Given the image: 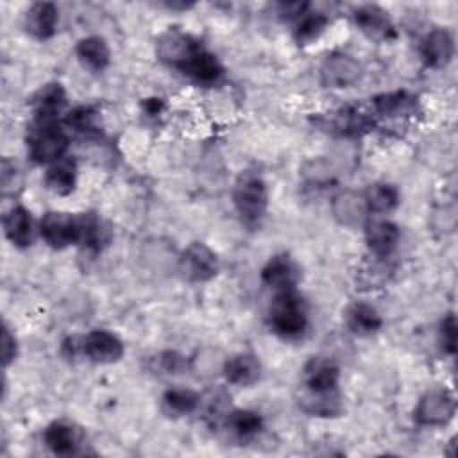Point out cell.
Returning <instances> with one entry per match:
<instances>
[{"mask_svg": "<svg viewBox=\"0 0 458 458\" xmlns=\"http://www.w3.org/2000/svg\"><path fill=\"white\" fill-rule=\"evenodd\" d=\"M268 326L283 340H299L308 329V308L297 288L276 292L268 310Z\"/></svg>", "mask_w": 458, "mask_h": 458, "instance_id": "6da1fadb", "label": "cell"}, {"mask_svg": "<svg viewBox=\"0 0 458 458\" xmlns=\"http://www.w3.org/2000/svg\"><path fill=\"white\" fill-rule=\"evenodd\" d=\"M231 199L240 220L249 227L258 225L268 209V188L265 179L250 170L242 172L233 184Z\"/></svg>", "mask_w": 458, "mask_h": 458, "instance_id": "7a4b0ae2", "label": "cell"}, {"mask_svg": "<svg viewBox=\"0 0 458 458\" xmlns=\"http://www.w3.org/2000/svg\"><path fill=\"white\" fill-rule=\"evenodd\" d=\"M70 138L59 122H34L27 134V152L36 165L50 166L66 157Z\"/></svg>", "mask_w": 458, "mask_h": 458, "instance_id": "3957f363", "label": "cell"}, {"mask_svg": "<svg viewBox=\"0 0 458 458\" xmlns=\"http://www.w3.org/2000/svg\"><path fill=\"white\" fill-rule=\"evenodd\" d=\"M313 123L320 131L338 138H360L369 131H372L376 120L372 113L365 111L360 106L349 104V106L336 107L329 113L317 114Z\"/></svg>", "mask_w": 458, "mask_h": 458, "instance_id": "277c9868", "label": "cell"}, {"mask_svg": "<svg viewBox=\"0 0 458 458\" xmlns=\"http://www.w3.org/2000/svg\"><path fill=\"white\" fill-rule=\"evenodd\" d=\"M340 386V367L327 356H311L302 367V392L306 397L336 395Z\"/></svg>", "mask_w": 458, "mask_h": 458, "instance_id": "5b68a950", "label": "cell"}, {"mask_svg": "<svg viewBox=\"0 0 458 458\" xmlns=\"http://www.w3.org/2000/svg\"><path fill=\"white\" fill-rule=\"evenodd\" d=\"M456 413V399L449 388L438 386L422 394L413 410V419L419 426L442 428L447 426Z\"/></svg>", "mask_w": 458, "mask_h": 458, "instance_id": "8992f818", "label": "cell"}, {"mask_svg": "<svg viewBox=\"0 0 458 458\" xmlns=\"http://www.w3.org/2000/svg\"><path fill=\"white\" fill-rule=\"evenodd\" d=\"M177 268L190 283H208L220 270L216 252L204 242H191L182 249L177 259Z\"/></svg>", "mask_w": 458, "mask_h": 458, "instance_id": "52a82bcc", "label": "cell"}, {"mask_svg": "<svg viewBox=\"0 0 458 458\" xmlns=\"http://www.w3.org/2000/svg\"><path fill=\"white\" fill-rule=\"evenodd\" d=\"M363 77L361 63L345 52L327 54L318 66V79L324 88L347 89L358 84Z\"/></svg>", "mask_w": 458, "mask_h": 458, "instance_id": "ba28073f", "label": "cell"}, {"mask_svg": "<svg viewBox=\"0 0 458 458\" xmlns=\"http://www.w3.org/2000/svg\"><path fill=\"white\" fill-rule=\"evenodd\" d=\"M79 215L66 211H47L39 220V236L55 250L79 243Z\"/></svg>", "mask_w": 458, "mask_h": 458, "instance_id": "9c48e42d", "label": "cell"}, {"mask_svg": "<svg viewBox=\"0 0 458 458\" xmlns=\"http://www.w3.org/2000/svg\"><path fill=\"white\" fill-rule=\"evenodd\" d=\"M81 344L82 358L100 365L120 361L125 352L122 338L109 329H91L86 335H81Z\"/></svg>", "mask_w": 458, "mask_h": 458, "instance_id": "30bf717a", "label": "cell"}, {"mask_svg": "<svg viewBox=\"0 0 458 458\" xmlns=\"http://www.w3.org/2000/svg\"><path fill=\"white\" fill-rule=\"evenodd\" d=\"M358 30L372 41H394L397 38L390 13L377 4H361L352 11Z\"/></svg>", "mask_w": 458, "mask_h": 458, "instance_id": "8fae6325", "label": "cell"}, {"mask_svg": "<svg viewBox=\"0 0 458 458\" xmlns=\"http://www.w3.org/2000/svg\"><path fill=\"white\" fill-rule=\"evenodd\" d=\"M202 47L199 39L179 29L165 30L156 41L157 59L172 68L181 70V66Z\"/></svg>", "mask_w": 458, "mask_h": 458, "instance_id": "7c38bea8", "label": "cell"}, {"mask_svg": "<svg viewBox=\"0 0 458 458\" xmlns=\"http://www.w3.org/2000/svg\"><path fill=\"white\" fill-rule=\"evenodd\" d=\"M363 234H365V243L370 256L386 258V259L397 249L401 240L399 225L385 216H376V215H370L369 220L365 222Z\"/></svg>", "mask_w": 458, "mask_h": 458, "instance_id": "4fadbf2b", "label": "cell"}, {"mask_svg": "<svg viewBox=\"0 0 458 458\" xmlns=\"http://www.w3.org/2000/svg\"><path fill=\"white\" fill-rule=\"evenodd\" d=\"M419 55L428 68H445L454 57V38L444 27H435L424 34L419 45Z\"/></svg>", "mask_w": 458, "mask_h": 458, "instance_id": "5bb4252c", "label": "cell"}, {"mask_svg": "<svg viewBox=\"0 0 458 458\" xmlns=\"http://www.w3.org/2000/svg\"><path fill=\"white\" fill-rule=\"evenodd\" d=\"M333 218L344 227H363L370 213L363 197V191L342 190L331 199Z\"/></svg>", "mask_w": 458, "mask_h": 458, "instance_id": "9a60e30c", "label": "cell"}, {"mask_svg": "<svg viewBox=\"0 0 458 458\" xmlns=\"http://www.w3.org/2000/svg\"><path fill=\"white\" fill-rule=\"evenodd\" d=\"M259 277H261V283L276 293V292L295 288L301 274H299L297 263L286 252H279V254H274L263 265Z\"/></svg>", "mask_w": 458, "mask_h": 458, "instance_id": "2e32d148", "label": "cell"}, {"mask_svg": "<svg viewBox=\"0 0 458 458\" xmlns=\"http://www.w3.org/2000/svg\"><path fill=\"white\" fill-rule=\"evenodd\" d=\"M66 104L68 97L63 84L47 82L34 93L30 100L34 122H57L59 116L64 113Z\"/></svg>", "mask_w": 458, "mask_h": 458, "instance_id": "e0dca14e", "label": "cell"}, {"mask_svg": "<svg viewBox=\"0 0 458 458\" xmlns=\"http://www.w3.org/2000/svg\"><path fill=\"white\" fill-rule=\"evenodd\" d=\"M59 9L54 2H34L23 16V27L29 36L47 41L57 32Z\"/></svg>", "mask_w": 458, "mask_h": 458, "instance_id": "ac0fdd59", "label": "cell"}, {"mask_svg": "<svg viewBox=\"0 0 458 458\" xmlns=\"http://www.w3.org/2000/svg\"><path fill=\"white\" fill-rule=\"evenodd\" d=\"M43 444L57 456H72L82 445V431L68 420H54L43 431Z\"/></svg>", "mask_w": 458, "mask_h": 458, "instance_id": "d6986e66", "label": "cell"}, {"mask_svg": "<svg viewBox=\"0 0 458 458\" xmlns=\"http://www.w3.org/2000/svg\"><path fill=\"white\" fill-rule=\"evenodd\" d=\"M184 77L202 86H213L222 81L224 66L215 54L200 47L179 70Z\"/></svg>", "mask_w": 458, "mask_h": 458, "instance_id": "ffe728a7", "label": "cell"}, {"mask_svg": "<svg viewBox=\"0 0 458 458\" xmlns=\"http://www.w3.org/2000/svg\"><path fill=\"white\" fill-rule=\"evenodd\" d=\"M2 229L5 238L16 247V249H27L32 245L34 240V224L30 211L16 204L5 211L2 216Z\"/></svg>", "mask_w": 458, "mask_h": 458, "instance_id": "44dd1931", "label": "cell"}, {"mask_svg": "<svg viewBox=\"0 0 458 458\" xmlns=\"http://www.w3.org/2000/svg\"><path fill=\"white\" fill-rule=\"evenodd\" d=\"M222 374L229 385L252 386L261 377V363L250 352H236L222 363Z\"/></svg>", "mask_w": 458, "mask_h": 458, "instance_id": "7402d4cb", "label": "cell"}, {"mask_svg": "<svg viewBox=\"0 0 458 458\" xmlns=\"http://www.w3.org/2000/svg\"><path fill=\"white\" fill-rule=\"evenodd\" d=\"M344 318H345L347 329L360 338H369L379 333V329L383 327V317L379 315V311L372 304L363 301H356L349 304Z\"/></svg>", "mask_w": 458, "mask_h": 458, "instance_id": "603a6c76", "label": "cell"}, {"mask_svg": "<svg viewBox=\"0 0 458 458\" xmlns=\"http://www.w3.org/2000/svg\"><path fill=\"white\" fill-rule=\"evenodd\" d=\"M75 57L89 72H104L111 63V48L102 36H84L75 43Z\"/></svg>", "mask_w": 458, "mask_h": 458, "instance_id": "cb8c5ba5", "label": "cell"}, {"mask_svg": "<svg viewBox=\"0 0 458 458\" xmlns=\"http://www.w3.org/2000/svg\"><path fill=\"white\" fill-rule=\"evenodd\" d=\"M376 114L385 118L408 116L417 109V97L406 89H392L377 93L370 98Z\"/></svg>", "mask_w": 458, "mask_h": 458, "instance_id": "d4e9b609", "label": "cell"}, {"mask_svg": "<svg viewBox=\"0 0 458 458\" xmlns=\"http://www.w3.org/2000/svg\"><path fill=\"white\" fill-rule=\"evenodd\" d=\"M43 186L57 197H66L77 188V163L72 157H64L47 166L43 175Z\"/></svg>", "mask_w": 458, "mask_h": 458, "instance_id": "484cf974", "label": "cell"}, {"mask_svg": "<svg viewBox=\"0 0 458 458\" xmlns=\"http://www.w3.org/2000/svg\"><path fill=\"white\" fill-rule=\"evenodd\" d=\"M79 224H81V227H79V243L77 245H81L91 252H98L111 242L109 225L97 215H93V213L79 215Z\"/></svg>", "mask_w": 458, "mask_h": 458, "instance_id": "4316f807", "label": "cell"}, {"mask_svg": "<svg viewBox=\"0 0 458 458\" xmlns=\"http://www.w3.org/2000/svg\"><path fill=\"white\" fill-rule=\"evenodd\" d=\"M363 197H365L369 213L376 215V216H383V215L394 211L401 202V195H399L397 186L392 184V182H386V181L372 182L363 191Z\"/></svg>", "mask_w": 458, "mask_h": 458, "instance_id": "83f0119b", "label": "cell"}, {"mask_svg": "<svg viewBox=\"0 0 458 458\" xmlns=\"http://www.w3.org/2000/svg\"><path fill=\"white\" fill-rule=\"evenodd\" d=\"M161 404L168 415L184 417L197 411L200 404V395L186 386H174L165 390L161 395Z\"/></svg>", "mask_w": 458, "mask_h": 458, "instance_id": "f1b7e54d", "label": "cell"}, {"mask_svg": "<svg viewBox=\"0 0 458 458\" xmlns=\"http://www.w3.org/2000/svg\"><path fill=\"white\" fill-rule=\"evenodd\" d=\"M225 428L240 440H249L263 429V419L258 411L234 408L225 417Z\"/></svg>", "mask_w": 458, "mask_h": 458, "instance_id": "f546056e", "label": "cell"}, {"mask_svg": "<svg viewBox=\"0 0 458 458\" xmlns=\"http://www.w3.org/2000/svg\"><path fill=\"white\" fill-rule=\"evenodd\" d=\"M331 20L326 13H313L311 9L295 21V29H293V38L297 41V45L306 47L311 45L315 41L320 39V36L327 30Z\"/></svg>", "mask_w": 458, "mask_h": 458, "instance_id": "4dcf8cb0", "label": "cell"}, {"mask_svg": "<svg viewBox=\"0 0 458 458\" xmlns=\"http://www.w3.org/2000/svg\"><path fill=\"white\" fill-rule=\"evenodd\" d=\"M390 265L386 261V258H376L372 256L370 261H365L356 274V283L360 284V288L363 290H374V288H381L386 281H388V274H390Z\"/></svg>", "mask_w": 458, "mask_h": 458, "instance_id": "1f68e13d", "label": "cell"}, {"mask_svg": "<svg viewBox=\"0 0 458 458\" xmlns=\"http://www.w3.org/2000/svg\"><path fill=\"white\" fill-rule=\"evenodd\" d=\"M297 403H299V408L304 413L311 415V417L329 419V417H338L344 411V403H342L340 394L327 395V397H306V395H301Z\"/></svg>", "mask_w": 458, "mask_h": 458, "instance_id": "d6a6232c", "label": "cell"}, {"mask_svg": "<svg viewBox=\"0 0 458 458\" xmlns=\"http://www.w3.org/2000/svg\"><path fill=\"white\" fill-rule=\"evenodd\" d=\"M456 340H458V326L454 313H447L442 317L437 329V344L442 354L454 356L456 354Z\"/></svg>", "mask_w": 458, "mask_h": 458, "instance_id": "836d02e7", "label": "cell"}, {"mask_svg": "<svg viewBox=\"0 0 458 458\" xmlns=\"http://www.w3.org/2000/svg\"><path fill=\"white\" fill-rule=\"evenodd\" d=\"M98 113L93 106H75L64 114V123L75 132H91L95 131Z\"/></svg>", "mask_w": 458, "mask_h": 458, "instance_id": "e575fe53", "label": "cell"}, {"mask_svg": "<svg viewBox=\"0 0 458 458\" xmlns=\"http://www.w3.org/2000/svg\"><path fill=\"white\" fill-rule=\"evenodd\" d=\"M156 365L166 376H179V374H184L188 370L190 360L184 354H181L179 351L166 349V351H161L157 354Z\"/></svg>", "mask_w": 458, "mask_h": 458, "instance_id": "d590c367", "label": "cell"}, {"mask_svg": "<svg viewBox=\"0 0 458 458\" xmlns=\"http://www.w3.org/2000/svg\"><path fill=\"white\" fill-rule=\"evenodd\" d=\"M23 184V175L18 168V165L14 161H11L9 157L2 159L0 165V188H2V195H14Z\"/></svg>", "mask_w": 458, "mask_h": 458, "instance_id": "8d00e7d4", "label": "cell"}, {"mask_svg": "<svg viewBox=\"0 0 458 458\" xmlns=\"http://www.w3.org/2000/svg\"><path fill=\"white\" fill-rule=\"evenodd\" d=\"M302 175L306 179V182L310 186H317V188H324V184L333 181V172L331 166L324 161V159H317V161H310L304 170Z\"/></svg>", "mask_w": 458, "mask_h": 458, "instance_id": "74e56055", "label": "cell"}, {"mask_svg": "<svg viewBox=\"0 0 458 458\" xmlns=\"http://www.w3.org/2000/svg\"><path fill=\"white\" fill-rule=\"evenodd\" d=\"M0 352H2V365H4V369L9 367L16 360V356H18V340H16L14 333H11L7 324L2 326Z\"/></svg>", "mask_w": 458, "mask_h": 458, "instance_id": "f35d334b", "label": "cell"}, {"mask_svg": "<svg viewBox=\"0 0 458 458\" xmlns=\"http://www.w3.org/2000/svg\"><path fill=\"white\" fill-rule=\"evenodd\" d=\"M143 109H145V113L147 114H150V116H154V114H159L161 113V109H163V100L161 98H145L143 100Z\"/></svg>", "mask_w": 458, "mask_h": 458, "instance_id": "ab89813d", "label": "cell"}, {"mask_svg": "<svg viewBox=\"0 0 458 458\" xmlns=\"http://www.w3.org/2000/svg\"><path fill=\"white\" fill-rule=\"evenodd\" d=\"M163 5H165L166 9H172V11H186V9H191L195 4H193V2L172 0V2H163Z\"/></svg>", "mask_w": 458, "mask_h": 458, "instance_id": "60d3db41", "label": "cell"}]
</instances>
